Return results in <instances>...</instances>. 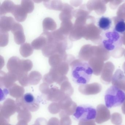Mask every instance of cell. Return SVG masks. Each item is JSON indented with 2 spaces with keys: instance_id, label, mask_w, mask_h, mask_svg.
Listing matches in <instances>:
<instances>
[{
  "instance_id": "obj_23",
  "label": "cell",
  "mask_w": 125,
  "mask_h": 125,
  "mask_svg": "<svg viewBox=\"0 0 125 125\" xmlns=\"http://www.w3.org/2000/svg\"><path fill=\"white\" fill-rule=\"evenodd\" d=\"M23 101H24V104H26L27 107L28 108L30 109L31 107L32 106L34 105L35 102V97L33 96L32 94L31 93L26 94L23 96Z\"/></svg>"
},
{
  "instance_id": "obj_24",
  "label": "cell",
  "mask_w": 125,
  "mask_h": 125,
  "mask_svg": "<svg viewBox=\"0 0 125 125\" xmlns=\"http://www.w3.org/2000/svg\"><path fill=\"white\" fill-rule=\"evenodd\" d=\"M21 5L27 11L28 14L32 13L35 8L34 3L32 0H22Z\"/></svg>"
},
{
  "instance_id": "obj_15",
  "label": "cell",
  "mask_w": 125,
  "mask_h": 125,
  "mask_svg": "<svg viewBox=\"0 0 125 125\" xmlns=\"http://www.w3.org/2000/svg\"><path fill=\"white\" fill-rule=\"evenodd\" d=\"M64 3L60 0H46L43 1L45 7L50 10L62 11Z\"/></svg>"
},
{
  "instance_id": "obj_13",
  "label": "cell",
  "mask_w": 125,
  "mask_h": 125,
  "mask_svg": "<svg viewBox=\"0 0 125 125\" xmlns=\"http://www.w3.org/2000/svg\"><path fill=\"white\" fill-rule=\"evenodd\" d=\"M11 13L19 22L24 21L27 17V13L21 5H15Z\"/></svg>"
},
{
  "instance_id": "obj_28",
  "label": "cell",
  "mask_w": 125,
  "mask_h": 125,
  "mask_svg": "<svg viewBox=\"0 0 125 125\" xmlns=\"http://www.w3.org/2000/svg\"><path fill=\"white\" fill-rule=\"evenodd\" d=\"M9 35L8 32H0V47L6 46L8 45L9 42Z\"/></svg>"
},
{
  "instance_id": "obj_21",
  "label": "cell",
  "mask_w": 125,
  "mask_h": 125,
  "mask_svg": "<svg viewBox=\"0 0 125 125\" xmlns=\"http://www.w3.org/2000/svg\"><path fill=\"white\" fill-rule=\"evenodd\" d=\"M41 79L42 75L39 72L36 71H32L28 76V83L30 84H37Z\"/></svg>"
},
{
  "instance_id": "obj_3",
  "label": "cell",
  "mask_w": 125,
  "mask_h": 125,
  "mask_svg": "<svg viewBox=\"0 0 125 125\" xmlns=\"http://www.w3.org/2000/svg\"><path fill=\"white\" fill-rule=\"evenodd\" d=\"M123 43L122 36L115 31H107L102 35V43L104 48L109 52H112L121 47Z\"/></svg>"
},
{
  "instance_id": "obj_6",
  "label": "cell",
  "mask_w": 125,
  "mask_h": 125,
  "mask_svg": "<svg viewBox=\"0 0 125 125\" xmlns=\"http://www.w3.org/2000/svg\"><path fill=\"white\" fill-rule=\"evenodd\" d=\"M96 112L95 121L99 124L107 121L111 118L110 111L104 104H100L97 106Z\"/></svg>"
},
{
  "instance_id": "obj_25",
  "label": "cell",
  "mask_w": 125,
  "mask_h": 125,
  "mask_svg": "<svg viewBox=\"0 0 125 125\" xmlns=\"http://www.w3.org/2000/svg\"><path fill=\"white\" fill-rule=\"evenodd\" d=\"M21 65L22 71L24 73H28L33 67L32 62L29 60H21Z\"/></svg>"
},
{
  "instance_id": "obj_11",
  "label": "cell",
  "mask_w": 125,
  "mask_h": 125,
  "mask_svg": "<svg viewBox=\"0 0 125 125\" xmlns=\"http://www.w3.org/2000/svg\"><path fill=\"white\" fill-rule=\"evenodd\" d=\"M15 22L14 19L12 17H2L0 19V32L8 33L11 31Z\"/></svg>"
},
{
  "instance_id": "obj_12",
  "label": "cell",
  "mask_w": 125,
  "mask_h": 125,
  "mask_svg": "<svg viewBox=\"0 0 125 125\" xmlns=\"http://www.w3.org/2000/svg\"><path fill=\"white\" fill-rule=\"evenodd\" d=\"M0 83L6 87H10L13 85L14 82L18 80V77L14 74L9 72L7 73L0 71Z\"/></svg>"
},
{
  "instance_id": "obj_20",
  "label": "cell",
  "mask_w": 125,
  "mask_h": 125,
  "mask_svg": "<svg viewBox=\"0 0 125 125\" xmlns=\"http://www.w3.org/2000/svg\"><path fill=\"white\" fill-rule=\"evenodd\" d=\"M33 48L31 45L28 43L22 44L20 49L21 55L24 58H27L31 55L33 53Z\"/></svg>"
},
{
  "instance_id": "obj_17",
  "label": "cell",
  "mask_w": 125,
  "mask_h": 125,
  "mask_svg": "<svg viewBox=\"0 0 125 125\" xmlns=\"http://www.w3.org/2000/svg\"><path fill=\"white\" fill-rule=\"evenodd\" d=\"M14 3L11 0H5L0 7V15L2 16L8 13H11L14 7Z\"/></svg>"
},
{
  "instance_id": "obj_27",
  "label": "cell",
  "mask_w": 125,
  "mask_h": 125,
  "mask_svg": "<svg viewBox=\"0 0 125 125\" xmlns=\"http://www.w3.org/2000/svg\"><path fill=\"white\" fill-rule=\"evenodd\" d=\"M111 121L113 124L115 125H120L123 121L121 115L118 113H115L111 115Z\"/></svg>"
},
{
  "instance_id": "obj_26",
  "label": "cell",
  "mask_w": 125,
  "mask_h": 125,
  "mask_svg": "<svg viewBox=\"0 0 125 125\" xmlns=\"http://www.w3.org/2000/svg\"><path fill=\"white\" fill-rule=\"evenodd\" d=\"M113 30L119 34H123L125 33V22L123 20H119L115 25Z\"/></svg>"
},
{
  "instance_id": "obj_16",
  "label": "cell",
  "mask_w": 125,
  "mask_h": 125,
  "mask_svg": "<svg viewBox=\"0 0 125 125\" xmlns=\"http://www.w3.org/2000/svg\"><path fill=\"white\" fill-rule=\"evenodd\" d=\"M99 28L104 31H107L112 25V20L107 17L102 16L99 19L97 23Z\"/></svg>"
},
{
  "instance_id": "obj_18",
  "label": "cell",
  "mask_w": 125,
  "mask_h": 125,
  "mask_svg": "<svg viewBox=\"0 0 125 125\" xmlns=\"http://www.w3.org/2000/svg\"><path fill=\"white\" fill-rule=\"evenodd\" d=\"M56 22L50 17L45 18L43 21L44 31H54L57 28Z\"/></svg>"
},
{
  "instance_id": "obj_9",
  "label": "cell",
  "mask_w": 125,
  "mask_h": 125,
  "mask_svg": "<svg viewBox=\"0 0 125 125\" xmlns=\"http://www.w3.org/2000/svg\"><path fill=\"white\" fill-rule=\"evenodd\" d=\"M80 92L85 95H96L101 92L102 86L97 83L83 85L79 87Z\"/></svg>"
},
{
  "instance_id": "obj_29",
  "label": "cell",
  "mask_w": 125,
  "mask_h": 125,
  "mask_svg": "<svg viewBox=\"0 0 125 125\" xmlns=\"http://www.w3.org/2000/svg\"><path fill=\"white\" fill-rule=\"evenodd\" d=\"M79 125H96L95 121L94 120L86 121H80Z\"/></svg>"
},
{
  "instance_id": "obj_19",
  "label": "cell",
  "mask_w": 125,
  "mask_h": 125,
  "mask_svg": "<svg viewBox=\"0 0 125 125\" xmlns=\"http://www.w3.org/2000/svg\"><path fill=\"white\" fill-rule=\"evenodd\" d=\"M72 28L73 24L71 20H66L62 21L60 27L58 30L63 35L68 37Z\"/></svg>"
},
{
  "instance_id": "obj_5",
  "label": "cell",
  "mask_w": 125,
  "mask_h": 125,
  "mask_svg": "<svg viewBox=\"0 0 125 125\" xmlns=\"http://www.w3.org/2000/svg\"><path fill=\"white\" fill-rule=\"evenodd\" d=\"M7 68L9 72L14 74L18 77L22 74L28 73H24L22 71L21 60L17 57H13L9 59L7 63Z\"/></svg>"
},
{
  "instance_id": "obj_2",
  "label": "cell",
  "mask_w": 125,
  "mask_h": 125,
  "mask_svg": "<svg viewBox=\"0 0 125 125\" xmlns=\"http://www.w3.org/2000/svg\"><path fill=\"white\" fill-rule=\"evenodd\" d=\"M125 100L124 92L114 85L108 88L105 93L104 100L107 108L121 106Z\"/></svg>"
},
{
  "instance_id": "obj_10",
  "label": "cell",
  "mask_w": 125,
  "mask_h": 125,
  "mask_svg": "<svg viewBox=\"0 0 125 125\" xmlns=\"http://www.w3.org/2000/svg\"><path fill=\"white\" fill-rule=\"evenodd\" d=\"M49 31H44L38 38L33 41L31 46L34 49L42 50L48 42V34Z\"/></svg>"
},
{
  "instance_id": "obj_4",
  "label": "cell",
  "mask_w": 125,
  "mask_h": 125,
  "mask_svg": "<svg viewBox=\"0 0 125 125\" xmlns=\"http://www.w3.org/2000/svg\"><path fill=\"white\" fill-rule=\"evenodd\" d=\"M96 110L93 106L88 105H81L77 107L73 117L77 121H86L94 120L96 116Z\"/></svg>"
},
{
  "instance_id": "obj_7",
  "label": "cell",
  "mask_w": 125,
  "mask_h": 125,
  "mask_svg": "<svg viewBox=\"0 0 125 125\" xmlns=\"http://www.w3.org/2000/svg\"><path fill=\"white\" fill-rule=\"evenodd\" d=\"M72 56L67 54L66 52L57 53L49 58V62L52 67H55L65 61L72 62Z\"/></svg>"
},
{
  "instance_id": "obj_31",
  "label": "cell",
  "mask_w": 125,
  "mask_h": 125,
  "mask_svg": "<svg viewBox=\"0 0 125 125\" xmlns=\"http://www.w3.org/2000/svg\"><path fill=\"white\" fill-rule=\"evenodd\" d=\"M33 2H35L36 3H39L42 2V1H33Z\"/></svg>"
},
{
  "instance_id": "obj_8",
  "label": "cell",
  "mask_w": 125,
  "mask_h": 125,
  "mask_svg": "<svg viewBox=\"0 0 125 125\" xmlns=\"http://www.w3.org/2000/svg\"><path fill=\"white\" fill-rule=\"evenodd\" d=\"M11 31L13 34L14 40L16 43L19 45L24 44L25 41V37L21 25L16 22L12 27Z\"/></svg>"
},
{
  "instance_id": "obj_22",
  "label": "cell",
  "mask_w": 125,
  "mask_h": 125,
  "mask_svg": "<svg viewBox=\"0 0 125 125\" xmlns=\"http://www.w3.org/2000/svg\"><path fill=\"white\" fill-rule=\"evenodd\" d=\"M125 77L123 76H117L115 77L112 81L113 85L118 88L125 93Z\"/></svg>"
},
{
  "instance_id": "obj_1",
  "label": "cell",
  "mask_w": 125,
  "mask_h": 125,
  "mask_svg": "<svg viewBox=\"0 0 125 125\" xmlns=\"http://www.w3.org/2000/svg\"><path fill=\"white\" fill-rule=\"evenodd\" d=\"M70 66L73 81L79 85H85L89 83L93 73L92 67L87 63L79 61H73Z\"/></svg>"
},
{
  "instance_id": "obj_14",
  "label": "cell",
  "mask_w": 125,
  "mask_h": 125,
  "mask_svg": "<svg viewBox=\"0 0 125 125\" xmlns=\"http://www.w3.org/2000/svg\"><path fill=\"white\" fill-rule=\"evenodd\" d=\"M73 9V8L69 4L64 3L62 10L59 16L60 20L62 21L71 20L72 18Z\"/></svg>"
},
{
  "instance_id": "obj_30",
  "label": "cell",
  "mask_w": 125,
  "mask_h": 125,
  "mask_svg": "<svg viewBox=\"0 0 125 125\" xmlns=\"http://www.w3.org/2000/svg\"><path fill=\"white\" fill-rule=\"evenodd\" d=\"M121 109H122L123 113L125 115V100L123 104V105H122Z\"/></svg>"
}]
</instances>
